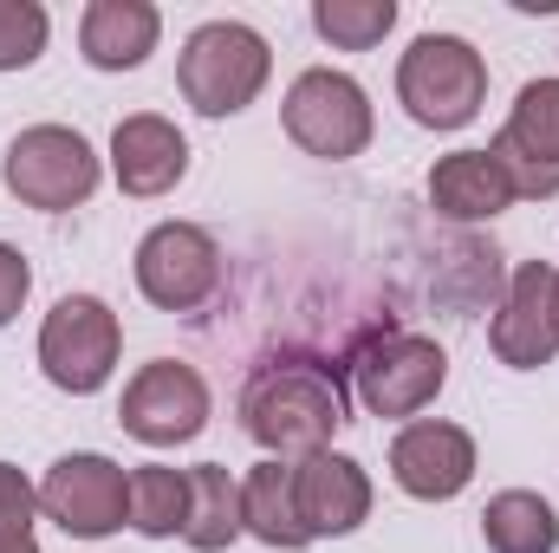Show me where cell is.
<instances>
[{"mask_svg": "<svg viewBox=\"0 0 559 553\" xmlns=\"http://www.w3.org/2000/svg\"><path fill=\"white\" fill-rule=\"evenodd\" d=\"M397 105L423 131H462L488 105V59L462 33H417L397 59Z\"/></svg>", "mask_w": 559, "mask_h": 553, "instance_id": "cell-3", "label": "cell"}, {"mask_svg": "<svg viewBox=\"0 0 559 553\" xmlns=\"http://www.w3.org/2000/svg\"><path fill=\"white\" fill-rule=\"evenodd\" d=\"M26 293H33V268H26V255H20L13 242H0V326L20 319Z\"/></svg>", "mask_w": 559, "mask_h": 553, "instance_id": "cell-25", "label": "cell"}, {"mask_svg": "<svg viewBox=\"0 0 559 553\" xmlns=\"http://www.w3.org/2000/svg\"><path fill=\"white\" fill-rule=\"evenodd\" d=\"M554 326H559V280H554Z\"/></svg>", "mask_w": 559, "mask_h": 553, "instance_id": "cell-27", "label": "cell"}, {"mask_svg": "<svg viewBox=\"0 0 559 553\" xmlns=\"http://www.w3.org/2000/svg\"><path fill=\"white\" fill-rule=\"evenodd\" d=\"M488 156L508 169L514 202H554L559 196V79H527L514 92L508 125L495 131Z\"/></svg>", "mask_w": 559, "mask_h": 553, "instance_id": "cell-11", "label": "cell"}, {"mask_svg": "<svg viewBox=\"0 0 559 553\" xmlns=\"http://www.w3.org/2000/svg\"><path fill=\"white\" fill-rule=\"evenodd\" d=\"M280 125L286 138L299 143L306 156L319 163H352L371 150V131H378V111H371V92L338 72V66H306L286 98H280Z\"/></svg>", "mask_w": 559, "mask_h": 553, "instance_id": "cell-4", "label": "cell"}, {"mask_svg": "<svg viewBox=\"0 0 559 553\" xmlns=\"http://www.w3.org/2000/svg\"><path fill=\"white\" fill-rule=\"evenodd\" d=\"M163 39V13L150 0H92L79 13V52L92 72H138Z\"/></svg>", "mask_w": 559, "mask_h": 553, "instance_id": "cell-16", "label": "cell"}, {"mask_svg": "<svg viewBox=\"0 0 559 553\" xmlns=\"http://www.w3.org/2000/svg\"><path fill=\"white\" fill-rule=\"evenodd\" d=\"M138 293L156 313H195L222 286V248L195 222H156L138 242Z\"/></svg>", "mask_w": 559, "mask_h": 553, "instance_id": "cell-10", "label": "cell"}, {"mask_svg": "<svg viewBox=\"0 0 559 553\" xmlns=\"http://www.w3.org/2000/svg\"><path fill=\"white\" fill-rule=\"evenodd\" d=\"M429 209L442 222H495L501 209H514V183L488 150H449L429 169Z\"/></svg>", "mask_w": 559, "mask_h": 553, "instance_id": "cell-17", "label": "cell"}, {"mask_svg": "<svg viewBox=\"0 0 559 553\" xmlns=\"http://www.w3.org/2000/svg\"><path fill=\"white\" fill-rule=\"evenodd\" d=\"M352 378H358V404L371 416H423L449 385V352L423 332H384L358 352Z\"/></svg>", "mask_w": 559, "mask_h": 553, "instance_id": "cell-8", "label": "cell"}, {"mask_svg": "<svg viewBox=\"0 0 559 553\" xmlns=\"http://www.w3.org/2000/svg\"><path fill=\"white\" fill-rule=\"evenodd\" d=\"M554 280L559 268L547 261H521L508 280V299L488 326V345L508 372H540L559 358V326H554Z\"/></svg>", "mask_w": 559, "mask_h": 553, "instance_id": "cell-14", "label": "cell"}, {"mask_svg": "<svg viewBox=\"0 0 559 553\" xmlns=\"http://www.w3.org/2000/svg\"><path fill=\"white\" fill-rule=\"evenodd\" d=\"M124 436H138L150 449H176V443H195L209 430V385L195 365L182 358H150L131 372L124 385V404H118Z\"/></svg>", "mask_w": 559, "mask_h": 553, "instance_id": "cell-9", "label": "cell"}, {"mask_svg": "<svg viewBox=\"0 0 559 553\" xmlns=\"http://www.w3.org/2000/svg\"><path fill=\"white\" fill-rule=\"evenodd\" d=\"M0 183H7V196L20 209L66 215V209L92 202V189H98V150L72 125H26L20 138L7 143V156H0Z\"/></svg>", "mask_w": 559, "mask_h": 553, "instance_id": "cell-5", "label": "cell"}, {"mask_svg": "<svg viewBox=\"0 0 559 553\" xmlns=\"http://www.w3.org/2000/svg\"><path fill=\"white\" fill-rule=\"evenodd\" d=\"M33 515H39V489H33L13 462H0V541L33 534Z\"/></svg>", "mask_w": 559, "mask_h": 553, "instance_id": "cell-24", "label": "cell"}, {"mask_svg": "<svg viewBox=\"0 0 559 553\" xmlns=\"http://www.w3.org/2000/svg\"><path fill=\"white\" fill-rule=\"evenodd\" d=\"M182 515H189V469H169V462L131 469V528L143 541L182 534Z\"/></svg>", "mask_w": 559, "mask_h": 553, "instance_id": "cell-21", "label": "cell"}, {"mask_svg": "<svg viewBox=\"0 0 559 553\" xmlns=\"http://www.w3.org/2000/svg\"><path fill=\"white\" fill-rule=\"evenodd\" d=\"M52 39V20L39 0H0V72H26Z\"/></svg>", "mask_w": 559, "mask_h": 553, "instance_id": "cell-23", "label": "cell"}, {"mask_svg": "<svg viewBox=\"0 0 559 553\" xmlns=\"http://www.w3.org/2000/svg\"><path fill=\"white\" fill-rule=\"evenodd\" d=\"M481 541L488 553H559V515L534 489H501L481 508Z\"/></svg>", "mask_w": 559, "mask_h": 553, "instance_id": "cell-20", "label": "cell"}, {"mask_svg": "<svg viewBox=\"0 0 559 553\" xmlns=\"http://www.w3.org/2000/svg\"><path fill=\"white\" fill-rule=\"evenodd\" d=\"M111 176H118V189L124 196H169L182 176H189V138L163 118V111H131V118H118V131H111Z\"/></svg>", "mask_w": 559, "mask_h": 553, "instance_id": "cell-15", "label": "cell"}, {"mask_svg": "<svg viewBox=\"0 0 559 553\" xmlns=\"http://www.w3.org/2000/svg\"><path fill=\"white\" fill-rule=\"evenodd\" d=\"M345 423V391L325 365L312 358H280V365H261L241 391V430L280 456V462H299L312 449H332Z\"/></svg>", "mask_w": 559, "mask_h": 553, "instance_id": "cell-1", "label": "cell"}, {"mask_svg": "<svg viewBox=\"0 0 559 553\" xmlns=\"http://www.w3.org/2000/svg\"><path fill=\"white\" fill-rule=\"evenodd\" d=\"M293 508L306 541H345L371 521V475L358 456L338 449H312L293 462Z\"/></svg>", "mask_w": 559, "mask_h": 553, "instance_id": "cell-12", "label": "cell"}, {"mask_svg": "<svg viewBox=\"0 0 559 553\" xmlns=\"http://www.w3.org/2000/svg\"><path fill=\"white\" fill-rule=\"evenodd\" d=\"M124 352V326L98 293H66L46 319H39V372L46 385H59L66 398H92L111 385Z\"/></svg>", "mask_w": 559, "mask_h": 553, "instance_id": "cell-6", "label": "cell"}, {"mask_svg": "<svg viewBox=\"0 0 559 553\" xmlns=\"http://www.w3.org/2000/svg\"><path fill=\"white\" fill-rule=\"evenodd\" d=\"M241 528L274 553L312 548L306 528H299V508H293V462L267 456V462H254V469L241 475Z\"/></svg>", "mask_w": 559, "mask_h": 553, "instance_id": "cell-18", "label": "cell"}, {"mask_svg": "<svg viewBox=\"0 0 559 553\" xmlns=\"http://www.w3.org/2000/svg\"><path fill=\"white\" fill-rule=\"evenodd\" d=\"M391 482L411 502H455L475 482V436L462 423L417 416L391 436Z\"/></svg>", "mask_w": 559, "mask_h": 553, "instance_id": "cell-13", "label": "cell"}, {"mask_svg": "<svg viewBox=\"0 0 559 553\" xmlns=\"http://www.w3.org/2000/svg\"><path fill=\"white\" fill-rule=\"evenodd\" d=\"M0 553H39V541H33V534H20V541H0Z\"/></svg>", "mask_w": 559, "mask_h": 553, "instance_id": "cell-26", "label": "cell"}, {"mask_svg": "<svg viewBox=\"0 0 559 553\" xmlns=\"http://www.w3.org/2000/svg\"><path fill=\"white\" fill-rule=\"evenodd\" d=\"M39 515L72 541H105L131 528V469H118L98 449H72L39 482Z\"/></svg>", "mask_w": 559, "mask_h": 553, "instance_id": "cell-7", "label": "cell"}, {"mask_svg": "<svg viewBox=\"0 0 559 553\" xmlns=\"http://www.w3.org/2000/svg\"><path fill=\"white\" fill-rule=\"evenodd\" d=\"M274 79V46L248 20H202L176 52V85L202 118H241Z\"/></svg>", "mask_w": 559, "mask_h": 553, "instance_id": "cell-2", "label": "cell"}, {"mask_svg": "<svg viewBox=\"0 0 559 553\" xmlns=\"http://www.w3.org/2000/svg\"><path fill=\"white\" fill-rule=\"evenodd\" d=\"M397 26V0H312V33L332 52H371Z\"/></svg>", "mask_w": 559, "mask_h": 553, "instance_id": "cell-22", "label": "cell"}, {"mask_svg": "<svg viewBox=\"0 0 559 553\" xmlns=\"http://www.w3.org/2000/svg\"><path fill=\"white\" fill-rule=\"evenodd\" d=\"M241 528V482L222 462H195L189 469V515H182V541L195 553H222L235 548Z\"/></svg>", "mask_w": 559, "mask_h": 553, "instance_id": "cell-19", "label": "cell"}]
</instances>
